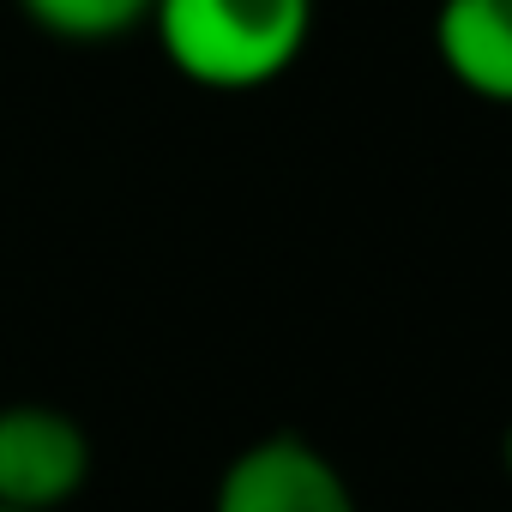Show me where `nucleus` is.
I'll use <instances>...</instances> for the list:
<instances>
[{"mask_svg": "<svg viewBox=\"0 0 512 512\" xmlns=\"http://www.w3.org/2000/svg\"><path fill=\"white\" fill-rule=\"evenodd\" d=\"M145 31L187 85L247 97L302 61L314 37V0H157Z\"/></svg>", "mask_w": 512, "mask_h": 512, "instance_id": "1", "label": "nucleus"}, {"mask_svg": "<svg viewBox=\"0 0 512 512\" xmlns=\"http://www.w3.org/2000/svg\"><path fill=\"white\" fill-rule=\"evenodd\" d=\"M211 512H362V506L332 452H320L308 434L278 428L247 440L223 464Z\"/></svg>", "mask_w": 512, "mask_h": 512, "instance_id": "2", "label": "nucleus"}, {"mask_svg": "<svg viewBox=\"0 0 512 512\" xmlns=\"http://www.w3.org/2000/svg\"><path fill=\"white\" fill-rule=\"evenodd\" d=\"M91 482V434L61 404H0V506L61 512Z\"/></svg>", "mask_w": 512, "mask_h": 512, "instance_id": "3", "label": "nucleus"}, {"mask_svg": "<svg viewBox=\"0 0 512 512\" xmlns=\"http://www.w3.org/2000/svg\"><path fill=\"white\" fill-rule=\"evenodd\" d=\"M434 61L464 97L512 109V0H440Z\"/></svg>", "mask_w": 512, "mask_h": 512, "instance_id": "4", "label": "nucleus"}, {"mask_svg": "<svg viewBox=\"0 0 512 512\" xmlns=\"http://www.w3.org/2000/svg\"><path fill=\"white\" fill-rule=\"evenodd\" d=\"M151 7L157 0H19V13L55 37V43H79V49H97V43H121L133 31L151 25Z\"/></svg>", "mask_w": 512, "mask_h": 512, "instance_id": "5", "label": "nucleus"}, {"mask_svg": "<svg viewBox=\"0 0 512 512\" xmlns=\"http://www.w3.org/2000/svg\"><path fill=\"white\" fill-rule=\"evenodd\" d=\"M500 470H506V482H512V422H506V434H500Z\"/></svg>", "mask_w": 512, "mask_h": 512, "instance_id": "6", "label": "nucleus"}, {"mask_svg": "<svg viewBox=\"0 0 512 512\" xmlns=\"http://www.w3.org/2000/svg\"><path fill=\"white\" fill-rule=\"evenodd\" d=\"M0 512H7V506H0Z\"/></svg>", "mask_w": 512, "mask_h": 512, "instance_id": "7", "label": "nucleus"}]
</instances>
